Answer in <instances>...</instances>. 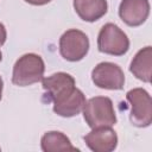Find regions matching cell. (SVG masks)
Returning a JSON list of instances; mask_svg holds the SVG:
<instances>
[{
	"mask_svg": "<svg viewBox=\"0 0 152 152\" xmlns=\"http://www.w3.org/2000/svg\"><path fill=\"white\" fill-rule=\"evenodd\" d=\"M45 64L37 53H25L17 59L13 65L12 82L18 87H28L40 82L44 77Z\"/></svg>",
	"mask_w": 152,
	"mask_h": 152,
	"instance_id": "obj_1",
	"label": "cell"
},
{
	"mask_svg": "<svg viewBox=\"0 0 152 152\" xmlns=\"http://www.w3.org/2000/svg\"><path fill=\"white\" fill-rule=\"evenodd\" d=\"M83 118L90 128L113 126L116 124V114L113 101L108 96H95L86 101L83 106Z\"/></svg>",
	"mask_w": 152,
	"mask_h": 152,
	"instance_id": "obj_2",
	"label": "cell"
},
{
	"mask_svg": "<svg viewBox=\"0 0 152 152\" xmlns=\"http://www.w3.org/2000/svg\"><path fill=\"white\" fill-rule=\"evenodd\" d=\"M97 49L102 53L122 56L129 49V39L118 25L113 23H107L99 32Z\"/></svg>",
	"mask_w": 152,
	"mask_h": 152,
	"instance_id": "obj_3",
	"label": "cell"
},
{
	"mask_svg": "<svg viewBox=\"0 0 152 152\" xmlns=\"http://www.w3.org/2000/svg\"><path fill=\"white\" fill-rule=\"evenodd\" d=\"M126 100L129 103V120L137 127H148L152 122V100L144 88H134L127 91Z\"/></svg>",
	"mask_w": 152,
	"mask_h": 152,
	"instance_id": "obj_4",
	"label": "cell"
},
{
	"mask_svg": "<svg viewBox=\"0 0 152 152\" xmlns=\"http://www.w3.org/2000/svg\"><path fill=\"white\" fill-rule=\"evenodd\" d=\"M88 36L77 28L66 30L59 38V53L69 62H78L83 59L89 51Z\"/></svg>",
	"mask_w": 152,
	"mask_h": 152,
	"instance_id": "obj_5",
	"label": "cell"
},
{
	"mask_svg": "<svg viewBox=\"0 0 152 152\" xmlns=\"http://www.w3.org/2000/svg\"><path fill=\"white\" fill-rule=\"evenodd\" d=\"M91 81L101 89L121 90L125 86V74L118 64L101 62L93 69Z\"/></svg>",
	"mask_w": 152,
	"mask_h": 152,
	"instance_id": "obj_6",
	"label": "cell"
},
{
	"mask_svg": "<svg viewBox=\"0 0 152 152\" xmlns=\"http://www.w3.org/2000/svg\"><path fill=\"white\" fill-rule=\"evenodd\" d=\"M44 99L46 102H57L69 95L76 88L75 78L66 72H56L42 80Z\"/></svg>",
	"mask_w": 152,
	"mask_h": 152,
	"instance_id": "obj_7",
	"label": "cell"
},
{
	"mask_svg": "<svg viewBox=\"0 0 152 152\" xmlns=\"http://www.w3.org/2000/svg\"><path fill=\"white\" fill-rule=\"evenodd\" d=\"M150 15L148 0H122L119 6V17L128 26L142 25Z\"/></svg>",
	"mask_w": 152,
	"mask_h": 152,
	"instance_id": "obj_8",
	"label": "cell"
},
{
	"mask_svg": "<svg viewBox=\"0 0 152 152\" xmlns=\"http://www.w3.org/2000/svg\"><path fill=\"white\" fill-rule=\"evenodd\" d=\"M83 139L94 152H112L118 146V134L110 126L95 127Z\"/></svg>",
	"mask_w": 152,
	"mask_h": 152,
	"instance_id": "obj_9",
	"label": "cell"
},
{
	"mask_svg": "<svg viewBox=\"0 0 152 152\" xmlns=\"http://www.w3.org/2000/svg\"><path fill=\"white\" fill-rule=\"evenodd\" d=\"M84 103V94L78 88H75L69 95L53 103V112L62 118H72L82 112Z\"/></svg>",
	"mask_w": 152,
	"mask_h": 152,
	"instance_id": "obj_10",
	"label": "cell"
},
{
	"mask_svg": "<svg viewBox=\"0 0 152 152\" xmlns=\"http://www.w3.org/2000/svg\"><path fill=\"white\" fill-rule=\"evenodd\" d=\"M72 5L77 15L88 23L101 19L108 11L107 0H74Z\"/></svg>",
	"mask_w": 152,
	"mask_h": 152,
	"instance_id": "obj_11",
	"label": "cell"
},
{
	"mask_svg": "<svg viewBox=\"0 0 152 152\" xmlns=\"http://www.w3.org/2000/svg\"><path fill=\"white\" fill-rule=\"evenodd\" d=\"M129 71L135 76L138 80L150 83L151 82V76H152V48L145 46L140 49L135 56L133 57L131 65H129Z\"/></svg>",
	"mask_w": 152,
	"mask_h": 152,
	"instance_id": "obj_12",
	"label": "cell"
},
{
	"mask_svg": "<svg viewBox=\"0 0 152 152\" xmlns=\"http://www.w3.org/2000/svg\"><path fill=\"white\" fill-rule=\"evenodd\" d=\"M40 147L44 152H56L77 150L70 141V139L59 131H49L43 134L40 139Z\"/></svg>",
	"mask_w": 152,
	"mask_h": 152,
	"instance_id": "obj_13",
	"label": "cell"
},
{
	"mask_svg": "<svg viewBox=\"0 0 152 152\" xmlns=\"http://www.w3.org/2000/svg\"><path fill=\"white\" fill-rule=\"evenodd\" d=\"M7 39V31H6V27L2 23H0V46H2L5 44Z\"/></svg>",
	"mask_w": 152,
	"mask_h": 152,
	"instance_id": "obj_14",
	"label": "cell"
},
{
	"mask_svg": "<svg viewBox=\"0 0 152 152\" xmlns=\"http://www.w3.org/2000/svg\"><path fill=\"white\" fill-rule=\"evenodd\" d=\"M24 1L30 5H33V6H43V5L49 4L51 0H24Z\"/></svg>",
	"mask_w": 152,
	"mask_h": 152,
	"instance_id": "obj_15",
	"label": "cell"
},
{
	"mask_svg": "<svg viewBox=\"0 0 152 152\" xmlns=\"http://www.w3.org/2000/svg\"><path fill=\"white\" fill-rule=\"evenodd\" d=\"M2 89H4V81H2V78L0 76V100L2 97Z\"/></svg>",
	"mask_w": 152,
	"mask_h": 152,
	"instance_id": "obj_16",
	"label": "cell"
},
{
	"mask_svg": "<svg viewBox=\"0 0 152 152\" xmlns=\"http://www.w3.org/2000/svg\"><path fill=\"white\" fill-rule=\"evenodd\" d=\"M2 61V52H1V50H0V62Z\"/></svg>",
	"mask_w": 152,
	"mask_h": 152,
	"instance_id": "obj_17",
	"label": "cell"
},
{
	"mask_svg": "<svg viewBox=\"0 0 152 152\" xmlns=\"http://www.w3.org/2000/svg\"><path fill=\"white\" fill-rule=\"evenodd\" d=\"M0 150H1V148H0Z\"/></svg>",
	"mask_w": 152,
	"mask_h": 152,
	"instance_id": "obj_18",
	"label": "cell"
}]
</instances>
